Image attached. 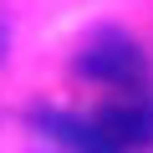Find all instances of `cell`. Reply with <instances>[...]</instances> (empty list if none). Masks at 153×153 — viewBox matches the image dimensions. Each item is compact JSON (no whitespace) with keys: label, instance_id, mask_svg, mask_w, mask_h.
Here are the masks:
<instances>
[{"label":"cell","instance_id":"7a4b0ae2","mask_svg":"<svg viewBox=\"0 0 153 153\" xmlns=\"http://www.w3.org/2000/svg\"><path fill=\"white\" fill-rule=\"evenodd\" d=\"M87 123H92V133L102 138L107 153H143V148H153V97L148 92H128L123 102L92 112Z\"/></svg>","mask_w":153,"mask_h":153},{"label":"cell","instance_id":"6da1fadb","mask_svg":"<svg viewBox=\"0 0 153 153\" xmlns=\"http://www.w3.org/2000/svg\"><path fill=\"white\" fill-rule=\"evenodd\" d=\"M76 71L87 76V82H102V87H117V92H143L148 82V61L143 51L128 41V36H97L82 56H76Z\"/></svg>","mask_w":153,"mask_h":153},{"label":"cell","instance_id":"3957f363","mask_svg":"<svg viewBox=\"0 0 153 153\" xmlns=\"http://www.w3.org/2000/svg\"><path fill=\"white\" fill-rule=\"evenodd\" d=\"M5 51H10V16H5V5H0V61H5Z\"/></svg>","mask_w":153,"mask_h":153}]
</instances>
